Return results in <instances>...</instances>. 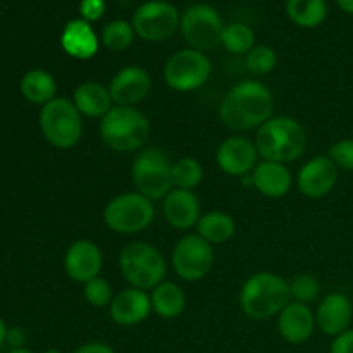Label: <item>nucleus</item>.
Segmentation results:
<instances>
[{
  "label": "nucleus",
  "mask_w": 353,
  "mask_h": 353,
  "mask_svg": "<svg viewBox=\"0 0 353 353\" xmlns=\"http://www.w3.org/2000/svg\"><path fill=\"white\" fill-rule=\"evenodd\" d=\"M274 112V97L261 81H240L223 97L219 117L224 126L233 131L261 128Z\"/></svg>",
  "instance_id": "obj_1"
},
{
  "label": "nucleus",
  "mask_w": 353,
  "mask_h": 353,
  "mask_svg": "<svg viewBox=\"0 0 353 353\" xmlns=\"http://www.w3.org/2000/svg\"><path fill=\"white\" fill-rule=\"evenodd\" d=\"M255 147L264 161L288 164L302 157L307 133L302 124L290 116H272L257 131Z\"/></svg>",
  "instance_id": "obj_2"
},
{
  "label": "nucleus",
  "mask_w": 353,
  "mask_h": 353,
  "mask_svg": "<svg viewBox=\"0 0 353 353\" xmlns=\"http://www.w3.org/2000/svg\"><path fill=\"white\" fill-rule=\"evenodd\" d=\"M288 281L274 272H257L243 283L240 292V307L250 319L265 321L279 316L290 303Z\"/></svg>",
  "instance_id": "obj_3"
},
{
  "label": "nucleus",
  "mask_w": 353,
  "mask_h": 353,
  "mask_svg": "<svg viewBox=\"0 0 353 353\" xmlns=\"http://www.w3.org/2000/svg\"><path fill=\"white\" fill-rule=\"evenodd\" d=\"M150 123L137 107H112L100 123V138L114 152L143 150Z\"/></svg>",
  "instance_id": "obj_4"
},
{
  "label": "nucleus",
  "mask_w": 353,
  "mask_h": 353,
  "mask_svg": "<svg viewBox=\"0 0 353 353\" xmlns=\"http://www.w3.org/2000/svg\"><path fill=\"white\" fill-rule=\"evenodd\" d=\"M119 268L131 288L143 290V292L161 285L168 271L161 252L154 245L145 241H133L121 250Z\"/></svg>",
  "instance_id": "obj_5"
},
{
  "label": "nucleus",
  "mask_w": 353,
  "mask_h": 353,
  "mask_svg": "<svg viewBox=\"0 0 353 353\" xmlns=\"http://www.w3.org/2000/svg\"><path fill=\"white\" fill-rule=\"evenodd\" d=\"M131 178L137 192L150 200L165 199L174 190L171 159L157 147L138 152L131 168Z\"/></svg>",
  "instance_id": "obj_6"
},
{
  "label": "nucleus",
  "mask_w": 353,
  "mask_h": 353,
  "mask_svg": "<svg viewBox=\"0 0 353 353\" xmlns=\"http://www.w3.org/2000/svg\"><path fill=\"white\" fill-rule=\"evenodd\" d=\"M40 130L48 143L61 150H69L83 137L81 114L71 100L55 97L40 110Z\"/></svg>",
  "instance_id": "obj_7"
},
{
  "label": "nucleus",
  "mask_w": 353,
  "mask_h": 353,
  "mask_svg": "<svg viewBox=\"0 0 353 353\" xmlns=\"http://www.w3.org/2000/svg\"><path fill=\"white\" fill-rule=\"evenodd\" d=\"M155 216L152 200L138 192L123 193L110 200L103 209V223L119 234H134L147 230Z\"/></svg>",
  "instance_id": "obj_8"
},
{
  "label": "nucleus",
  "mask_w": 353,
  "mask_h": 353,
  "mask_svg": "<svg viewBox=\"0 0 353 353\" xmlns=\"http://www.w3.org/2000/svg\"><path fill=\"white\" fill-rule=\"evenodd\" d=\"M212 62L203 52L185 48L168 59L164 65V81L176 92H193L209 81Z\"/></svg>",
  "instance_id": "obj_9"
},
{
  "label": "nucleus",
  "mask_w": 353,
  "mask_h": 353,
  "mask_svg": "<svg viewBox=\"0 0 353 353\" xmlns=\"http://www.w3.org/2000/svg\"><path fill=\"white\" fill-rule=\"evenodd\" d=\"M179 30L190 48L205 54L207 50H214L221 45L224 24L219 12L212 6L195 3L181 14Z\"/></svg>",
  "instance_id": "obj_10"
},
{
  "label": "nucleus",
  "mask_w": 353,
  "mask_h": 353,
  "mask_svg": "<svg viewBox=\"0 0 353 353\" xmlns=\"http://www.w3.org/2000/svg\"><path fill=\"white\" fill-rule=\"evenodd\" d=\"M131 24L134 28V33L141 40L157 43V41L169 40L178 31L181 24V14L171 2L148 0L138 7L137 12L133 14Z\"/></svg>",
  "instance_id": "obj_11"
},
{
  "label": "nucleus",
  "mask_w": 353,
  "mask_h": 353,
  "mask_svg": "<svg viewBox=\"0 0 353 353\" xmlns=\"http://www.w3.org/2000/svg\"><path fill=\"white\" fill-rule=\"evenodd\" d=\"M171 261L179 278L185 281H200L212 269V245L200 234H186L176 243Z\"/></svg>",
  "instance_id": "obj_12"
},
{
  "label": "nucleus",
  "mask_w": 353,
  "mask_h": 353,
  "mask_svg": "<svg viewBox=\"0 0 353 353\" xmlns=\"http://www.w3.org/2000/svg\"><path fill=\"white\" fill-rule=\"evenodd\" d=\"M338 171L330 155H317L302 165L296 176V185L302 195L309 199H323L330 195L338 183Z\"/></svg>",
  "instance_id": "obj_13"
},
{
  "label": "nucleus",
  "mask_w": 353,
  "mask_h": 353,
  "mask_svg": "<svg viewBox=\"0 0 353 353\" xmlns=\"http://www.w3.org/2000/svg\"><path fill=\"white\" fill-rule=\"evenodd\" d=\"M152 78L140 65H126L110 79L109 92L119 107H134L150 93Z\"/></svg>",
  "instance_id": "obj_14"
},
{
  "label": "nucleus",
  "mask_w": 353,
  "mask_h": 353,
  "mask_svg": "<svg viewBox=\"0 0 353 353\" xmlns=\"http://www.w3.org/2000/svg\"><path fill=\"white\" fill-rule=\"evenodd\" d=\"M102 252L99 245L90 240H76L69 245L64 257V269L68 278L76 283H88L99 278L102 271Z\"/></svg>",
  "instance_id": "obj_15"
},
{
  "label": "nucleus",
  "mask_w": 353,
  "mask_h": 353,
  "mask_svg": "<svg viewBox=\"0 0 353 353\" xmlns=\"http://www.w3.org/2000/svg\"><path fill=\"white\" fill-rule=\"evenodd\" d=\"M259 152L255 143L243 137H230L219 145L216 162L223 172L230 176H247L257 165Z\"/></svg>",
  "instance_id": "obj_16"
},
{
  "label": "nucleus",
  "mask_w": 353,
  "mask_h": 353,
  "mask_svg": "<svg viewBox=\"0 0 353 353\" xmlns=\"http://www.w3.org/2000/svg\"><path fill=\"white\" fill-rule=\"evenodd\" d=\"M353 305L343 293H330L324 296L316 312V324L324 334L338 336L350 327Z\"/></svg>",
  "instance_id": "obj_17"
},
{
  "label": "nucleus",
  "mask_w": 353,
  "mask_h": 353,
  "mask_svg": "<svg viewBox=\"0 0 353 353\" xmlns=\"http://www.w3.org/2000/svg\"><path fill=\"white\" fill-rule=\"evenodd\" d=\"M278 330L283 340L300 345L312 336L316 330V316L309 305L300 302H290L278 316Z\"/></svg>",
  "instance_id": "obj_18"
},
{
  "label": "nucleus",
  "mask_w": 353,
  "mask_h": 353,
  "mask_svg": "<svg viewBox=\"0 0 353 353\" xmlns=\"http://www.w3.org/2000/svg\"><path fill=\"white\" fill-rule=\"evenodd\" d=\"M110 317L119 326H137L152 312V300L147 292L138 288L123 290L110 303Z\"/></svg>",
  "instance_id": "obj_19"
},
{
  "label": "nucleus",
  "mask_w": 353,
  "mask_h": 353,
  "mask_svg": "<svg viewBox=\"0 0 353 353\" xmlns=\"http://www.w3.org/2000/svg\"><path fill=\"white\" fill-rule=\"evenodd\" d=\"M165 221L176 230H190L200 221V200L190 190L174 188L164 199Z\"/></svg>",
  "instance_id": "obj_20"
},
{
  "label": "nucleus",
  "mask_w": 353,
  "mask_h": 353,
  "mask_svg": "<svg viewBox=\"0 0 353 353\" xmlns=\"http://www.w3.org/2000/svg\"><path fill=\"white\" fill-rule=\"evenodd\" d=\"M292 172L285 164L272 161L257 162L252 171V185L269 199H281L292 188Z\"/></svg>",
  "instance_id": "obj_21"
},
{
  "label": "nucleus",
  "mask_w": 353,
  "mask_h": 353,
  "mask_svg": "<svg viewBox=\"0 0 353 353\" xmlns=\"http://www.w3.org/2000/svg\"><path fill=\"white\" fill-rule=\"evenodd\" d=\"M61 45L65 54L78 61H88L99 52V38L92 24L85 19H72L65 24L61 34Z\"/></svg>",
  "instance_id": "obj_22"
},
{
  "label": "nucleus",
  "mask_w": 353,
  "mask_h": 353,
  "mask_svg": "<svg viewBox=\"0 0 353 353\" xmlns=\"http://www.w3.org/2000/svg\"><path fill=\"white\" fill-rule=\"evenodd\" d=\"M72 103L81 116L103 117L112 109V97L107 86L97 81H85L76 86Z\"/></svg>",
  "instance_id": "obj_23"
},
{
  "label": "nucleus",
  "mask_w": 353,
  "mask_h": 353,
  "mask_svg": "<svg viewBox=\"0 0 353 353\" xmlns=\"http://www.w3.org/2000/svg\"><path fill=\"white\" fill-rule=\"evenodd\" d=\"M152 310L162 319H174L181 316L186 305V295L176 283L162 281L152 290Z\"/></svg>",
  "instance_id": "obj_24"
},
{
  "label": "nucleus",
  "mask_w": 353,
  "mask_h": 353,
  "mask_svg": "<svg viewBox=\"0 0 353 353\" xmlns=\"http://www.w3.org/2000/svg\"><path fill=\"white\" fill-rule=\"evenodd\" d=\"M196 230H199L196 234H200L210 245H221L226 243L228 240L234 236L236 223H234V219L230 214L221 212V210H212V212H207L205 216L200 217Z\"/></svg>",
  "instance_id": "obj_25"
},
{
  "label": "nucleus",
  "mask_w": 353,
  "mask_h": 353,
  "mask_svg": "<svg viewBox=\"0 0 353 353\" xmlns=\"http://www.w3.org/2000/svg\"><path fill=\"white\" fill-rule=\"evenodd\" d=\"M21 93L31 103H48L55 99L57 85H55L54 76L48 74L43 69H33L28 71L21 79Z\"/></svg>",
  "instance_id": "obj_26"
},
{
  "label": "nucleus",
  "mask_w": 353,
  "mask_h": 353,
  "mask_svg": "<svg viewBox=\"0 0 353 353\" xmlns=\"http://www.w3.org/2000/svg\"><path fill=\"white\" fill-rule=\"evenodd\" d=\"M286 14L300 28H317L326 21V0H286Z\"/></svg>",
  "instance_id": "obj_27"
},
{
  "label": "nucleus",
  "mask_w": 353,
  "mask_h": 353,
  "mask_svg": "<svg viewBox=\"0 0 353 353\" xmlns=\"http://www.w3.org/2000/svg\"><path fill=\"white\" fill-rule=\"evenodd\" d=\"M221 45L224 50L233 55H247L255 47V33L248 24L233 23L230 26H224Z\"/></svg>",
  "instance_id": "obj_28"
},
{
  "label": "nucleus",
  "mask_w": 353,
  "mask_h": 353,
  "mask_svg": "<svg viewBox=\"0 0 353 353\" xmlns=\"http://www.w3.org/2000/svg\"><path fill=\"white\" fill-rule=\"evenodd\" d=\"M203 179V168L196 159L193 157H183L179 161L172 162V181H174V188L179 190H190L202 183Z\"/></svg>",
  "instance_id": "obj_29"
},
{
  "label": "nucleus",
  "mask_w": 353,
  "mask_h": 353,
  "mask_svg": "<svg viewBox=\"0 0 353 353\" xmlns=\"http://www.w3.org/2000/svg\"><path fill=\"white\" fill-rule=\"evenodd\" d=\"M133 24L123 19H114L103 28L102 45L112 52H123L133 43L134 40Z\"/></svg>",
  "instance_id": "obj_30"
},
{
  "label": "nucleus",
  "mask_w": 353,
  "mask_h": 353,
  "mask_svg": "<svg viewBox=\"0 0 353 353\" xmlns=\"http://www.w3.org/2000/svg\"><path fill=\"white\" fill-rule=\"evenodd\" d=\"M288 285L292 299L295 302L305 303V305L314 302L321 293L319 281L312 274H295Z\"/></svg>",
  "instance_id": "obj_31"
},
{
  "label": "nucleus",
  "mask_w": 353,
  "mask_h": 353,
  "mask_svg": "<svg viewBox=\"0 0 353 353\" xmlns=\"http://www.w3.org/2000/svg\"><path fill=\"white\" fill-rule=\"evenodd\" d=\"M278 64V55L268 45H257L247 54V68L254 74H269Z\"/></svg>",
  "instance_id": "obj_32"
},
{
  "label": "nucleus",
  "mask_w": 353,
  "mask_h": 353,
  "mask_svg": "<svg viewBox=\"0 0 353 353\" xmlns=\"http://www.w3.org/2000/svg\"><path fill=\"white\" fill-rule=\"evenodd\" d=\"M83 295H85V300L92 307H97V309H102V307H107L112 303L114 295H112V286L107 279L103 278H95L92 281L85 283V288H83Z\"/></svg>",
  "instance_id": "obj_33"
},
{
  "label": "nucleus",
  "mask_w": 353,
  "mask_h": 353,
  "mask_svg": "<svg viewBox=\"0 0 353 353\" xmlns=\"http://www.w3.org/2000/svg\"><path fill=\"white\" fill-rule=\"evenodd\" d=\"M330 159L336 164L338 169L343 171H353V140L352 138H343L331 145Z\"/></svg>",
  "instance_id": "obj_34"
},
{
  "label": "nucleus",
  "mask_w": 353,
  "mask_h": 353,
  "mask_svg": "<svg viewBox=\"0 0 353 353\" xmlns=\"http://www.w3.org/2000/svg\"><path fill=\"white\" fill-rule=\"evenodd\" d=\"M103 12H105V2L103 0H81V3H79V14H81V19H85L86 23L99 21L103 16Z\"/></svg>",
  "instance_id": "obj_35"
},
{
  "label": "nucleus",
  "mask_w": 353,
  "mask_h": 353,
  "mask_svg": "<svg viewBox=\"0 0 353 353\" xmlns=\"http://www.w3.org/2000/svg\"><path fill=\"white\" fill-rule=\"evenodd\" d=\"M331 353H353V330L348 327L347 331L334 336Z\"/></svg>",
  "instance_id": "obj_36"
},
{
  "label": "nucleus",
  "mask_w": 353,
  "mask_h": 353,
  "mask_svg": "<svg viewBox=\"0 0 353 353\" xmlns=\"http://www.w3.org/2000/svg\"><path fill=\"white\" fill-rule=\"evenodd\" d=\"M74 353H116L109 345L102 343V341H92V343H85L78 348Z\"/></svg>",
  "instance_id": "obj_37"
},
{
  "label": "nucleus",
  "mask_w": 353,
  "mask_h": 353,
  "mask_svg": "<svg viewBox=\"0 0 353 353\" xmlns=\"http://www.w3.org/2000/svg\"><path fill=\"white\" fill-rule=\"evenodd\" d=\"M24 340H26V334H24V331L21 330V327H12V330L7 331L6 341L14 348V350H16V348H23Z\"/></svg>",
  "instance_id": "obj_38"
},
{
  "label": "nucleus",
  "mask_w": 353,
  "mask_h": 353,
  "mask_svg": "<svg viewBox=\"0 0 353 353\" xmlns=\"http://www.w3.org/2000/svg\"><path fill=\"white\" fill-rule=\"evenodd\" d=\"M336 3L343 12L353 14V0H336Z\"/></svg>",
  "instance_id": "obj_39"
},
{
  "label": "nucleus",
  "mask_w": 353,
  "mask_h": 353,
  "mask_svg": "<svg viewBox=\"0 0 353 353\" xmlns=\"http://www.w3.org/2000/svg\"><path fill=\"white\" fill-rule=\"evenodd\" d=\"M7 327H6V323H3L2 319H0V345L3 343V341H6V338H7Z\"/></svg>",
  "instance_id": "obj_40"
},
{
  "label": "nucleus",
  "mask_w": 353,
  "mask_h": 353,
  "mask_svg": "<svg viewBox=\"0 0 353 353\" xmlns=\"http://www.w3.org/2000/svg\"><path fill=\"white\" fill-rule=\"evenodd\" d=\"M9 353H33V352L26 350V348H16V350H12V352H9Z\"/></svg>",
  "instance_id": "obj_41"
},
{
  "label": "nucleus",
  "mask_w": 353,
  "mask_h": 353,
  "mask_svg": "<svg viewBox=\"0 0 353 353\" xmlns=\"http://www.w3.org/2000/svg\"><path fill=\"white\" fill-rule=\"evenodd\" d=\"M45 353H62V352H59V350H47Z\"/></svg>",
  "instance_id": "obj_42"
}]
</instances>
